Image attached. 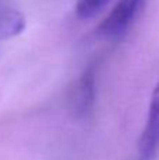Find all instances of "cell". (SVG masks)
I'll use <instances>...</instances> for the list:
<instances>
[{
  "label": "cell",
  "mask_w": 159,
  "mask_h": 160,
  "mask_svg": "<svg viewBox=\"0 0 159 160\" xmlns=\"http://www.w3.org/2000/svg\"><path fill=\"white\" fill-rule=\"evenodd\" d=\"M146 2L148 0H118L117 4L99 25L100 34L107 38L123 37L132 27Z\"/></svg>",
  "instance_id": "cell-1"
},
{
  "label": "cell",
  "mask_w": 159,
  "mask_h": 160,
  "mask_svg": "<svg viewBox=\"0 0 159 160\" xmlns=\"http://www.w3.org/2000/svg\"><path fill=\"white\" fill-rule=\"evenodd\" d=\"M159 153V80L152 91L148 115L138 142L137 160H155Z\"/></svg>",
  "instance_id": "cell-2"
},
{
  "label": "cell",
  "mask_w": 159,
  "mask_h": 160,
  "mask_svg": "<svg viewBox=\"0 0 159 160\" xmlns=\"http://www.w3.org/2000/svg\"><path fill=\"white\" fill-rule=\"evenodd\" d=\"M96 100V66L90 65L75 83L70 96L72 111L78 117H86L92 112Z\"/></svg>",
  "instance_id": "cell-3"
},
{
  "label": "cell",
  "mask_w": 159,
  "mask_h": 160,
  "mask_svg": "<svg viewBox=\"0 0 159 160\" xmlns=\"http://www.w3.org/2000/svg\"><path fill=\"white\" fill-rule=\"evenodd\" d=\"M25 30V17L8 0H0V41L20 35Z\"/></svg>",
  "instance_id": "cell-4"
},
{
  "label": "cell",
  "mask_w": 159,
  "mask_h": 160,
  "mask_svg": "<svg viewBox=\"0 0 159 160\" xmlns=\"http://www.w3.org/2000/svg\"><path fill=\"white\" fill-rule=\"evenodd\" d=\"M111 0H78L76 14L82 20H89L99 16Z\"/></svg>",
  "instance_id": "cell-5"
}]
</instances>
